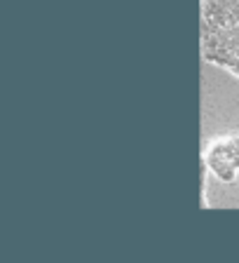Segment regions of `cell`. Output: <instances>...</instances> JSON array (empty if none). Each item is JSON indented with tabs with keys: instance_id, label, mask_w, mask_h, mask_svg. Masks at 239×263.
Segmentation results:
<instances>
[{
	"instance_id": "1",
	"label": "cell",
	"mask_w": 239,
	"mask_h": 263,
	"mask_svg": "<svg viewBox=\"0 0 239 263\" xmlns=\"http://www.w3.org/2000/svg\"><path fill=\"white\" fill-rule=\"evenodd\" d=\"M202 54L239 78V0H202Z\"/></svg>"
},
{
	"instance_id": "2",
	"label": "cell",
	"mask_w": 239,
	"mask_h": 263,
	"mask_svg": "<svg viewBox=\"0 0 239 263\" xmlns=\"http://www.w3.org/2000/svg\"><path fill=\"white\" fill-rule=\"evenodd\" d=\"M204 160L216 179H221L223 183H232L239 172V137L230 134V137H221L211 141Z\"/></svg>"
}]
</instances>
